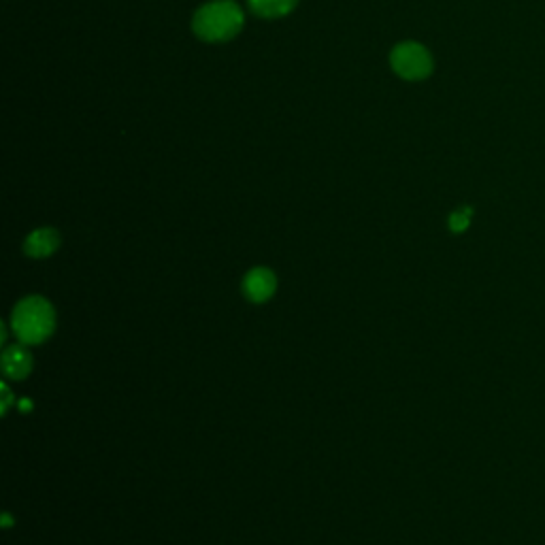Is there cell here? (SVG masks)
I'll list each match as a JSON object with an SVG mask.
<instances>
[{
    "label": "cell",
    "instance_id": "cell-9",
    "mask_svg": "<svg viewBox=\"0 0 545 545\" xmlns=\"http://www.w3.org/2000/svg\"><path fill=\"white\" fill-rule=\"evenodd\" d=\"M0 390H3V414H7L9 407L13 405V394H11V390H9L7 384L0 386Z\"/></svg>",
    "mask_w": 545,
    "mask_h": 545
},
{
    "label": "cell",
    "instance_id": "cell-10",
    "mask_svg": "<svg viewBox=\"0 0 545 545\" xmlns=\"http://www.w3.org/2000/svg\"><path fill=\"white\" fill-rule=\"evenodd\" d=\"M20 407H22V411H28V409H32V403H30V399H22V401H20Z\"/></svg>",
    "mask_w": 545,
    "mask_h": 545
},
{
    "label": "cell",
    "instance_id": "cell-8",
    "mask_svg": "<svg viewBox=\"0 0 545 545\" xmlns=\"http://www.w3.org/2000/svg\"><path fill=\"white\" fill-rule=\"evenodd\" d=\"M471 224V209L465 207V209H458L454 211L450 216V228L452 233H465V230L469 228Z\"/></svg>",
    "mask_w": 545,
    "mask_h": 545
},
{
    "label": "cell",
    "instance_id": "cell-3",
    "mask_svg": "<svg viewBox=\"0 0 545 545\" xmlns=\"http://www.w3.org/2000/svg\"><path fill=\"white\" fill-rule=\"evenodd\" d=\"M392 71L405 81H420L433 73V56L420 43L405 41L399 43L390 54Z\"/></svg>",
    "mask_w": 545,
    "mask_h": 545
},
{
    "label": "cell",
    "instance_id": "cell-7",
    "mask_svg": "<svg viewBox=\"0 0 545 545\" xmlns=\"http://www.w3.org/2000/svg\"><path fill=\"white\" fill-rule=\"evenodd\" d=\"M252 13L262 20H279L284 15L292 13L299 5V0H247Z\"/></svg>",
    "mask_w": 545,
    "mask_h": 545
},
{
    "label": "cell",
    "instance_id": "cell-2",
    "mask_svg": "<svg viewBox=\"0 0 545 545\" xmlns=\"http://www.w3.org/2000/svg\"><path fill=\"white\" fill-rule=\"evenodd\" d=\"M11 328L20 343L39 345L52 337L56 328V311L43 296H28L13 309Z\"/></svg>",
    "mask_w": 545,
    "mask_h": 545
},
{
    "label": "cell",
    "instance_id": "cell-6",
    "mask_svg": "<svg viewBox=\"0 0 545 545\" xmlns=\"http://www.w3.org/2000/svg\"><path fill=\"white\" fill-rule=\"evenodd\" d=\"M60 247V235L54 228H39L24 241V252L30 258H47Z\"/></svg>",
    "mask_w": 545,
    "mask_h": 545
},
{
    "label": "cell",
    "instance_id": "cell-5",
    "mask_svg": "<svg viewBox=\"0 0 545 545\" xmlns=\"http://www.w3.org/2000/svg\"><path fill=\"white\" fill-rule=\"evenodd\" d=\"M32 371V354L26 343H13L3 352V373L9 379H24Z\"/></svg>",
    "mask_w": 545,
    "mask_h": 545
},
{
    "label": "cell",
    "instance_id": "cell-1",
    "mask_svg": "<svg viewBox=\"0 0 545 545\" xmlns=\"http://www.w3.org/2000/svg\"><path fill=\"white\" fill-rule=\"evenodd\" d=\"M245 15L233 0H213L194 13L192 30L205 43H226L241 35Z\"/></svg>",
    "mask_w": 545,
    "mask_h": 545
},
{
    "label": "cell",
    "instance_id": "cell-4",
    "mask_svg": "<svg viewBox=\"0 0 545 545\" xmlns=\"http://www.w3.org/2000/svg\"><path fill=\"white\" fill-rule=\"evenodd\" d=\"M277 290V277L273 271L258 267L243 277V294L252 303H267Z\"/></svg>",
    "mask_w": 545,
    "mask_h": 545
}]
</instances>
